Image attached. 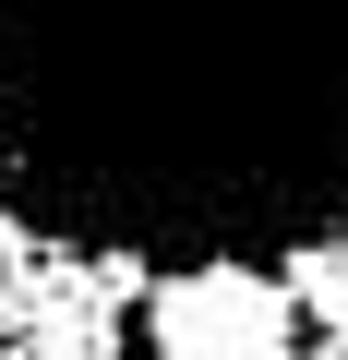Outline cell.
Here are the masks:
<instances>
[{"mask_svg": "<svg viewBox=\"0 0 348 360\" xmlns=\"http://www.w3.org/2000/svg\"><path fill=\"white\" fill-rule=\"evenodd\" d=\"M144 336L156 360H300V312L276 276L252 264H193V276H168L144 300Z\"/></svg>", "mask_w": 348, "mask_h": 360, "instance_id": "cell-1", "label": "cell"}, {"mask_svg": "<svg viewBox=\"0 0 348 360\" xmlns=\"http://www.w3.org/2000/svg\"><path fill=\"white\" fill-rule=\"evenodd\" d=\"M276 288H288V312H324L348 348V252H300V276H276Z\"/></svg>", "mask_w": 348, "mask_h": 360, "instance_id": "cell-2", "label": "cell"}]
</instances>
